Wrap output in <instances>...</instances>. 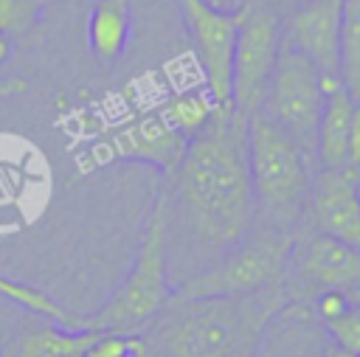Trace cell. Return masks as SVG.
<instances>
[{
	"instance_id": "cell-1",
	"label": "cell",
	"mask_w": 360,
	"mask_h": 357,
	"mask_svg": "<svg viewBox=\"0 0 360 357\" xmlns=\"http://www.w3.org/2000/svg\"><path fill=\"white\" fill-rule=\"evenodd\" d=\"M166 222L183 228L200 270L222 259L253 222L248 174V121L217 110L166 174ZM197 270V273H200Z\"/></svg>"
},
{
	"instance_id": "cell-2",
	"label": "cell",
	"mask_w": 360,
	"mask_h": 357,
	"mask_svg": "<svg viewBox=\"0 0 360 357\" xmlns=\"http://www.w3.org/2000/svg\"><path fill=\"white\" fill-rule=\"evenodd\" d=\"M287 306L284 290L250 295H174L138 335L141 357H256L259 343Z\"/></svg>"
},
{
	"instance_id": "cell-3",
	"label": "cell",
	"mask_w": 360,
	"mask_h": 357,
	"mask_svg": "<svg viewBox=\"0 0 360 357\" xmlns=\"http://www.w3.org/2000/svg\"><path fill=\"white\" fill-rule=\"evenodd\" d=\"M248 174L253 222L292 236L309 231L315 160L259 112L248 118Z\"/></svg>"
},
{
	"instance_id": "cell-4",
	"label": "cell",
	"mask_w": 360,
	"mask_h": 357,
	"mask_svg": "<svg viewBox=\"0 0 360 357\" xmlns=\"http://www.w3.org/2000/svg\"><path fill=\"white\" fill-rule=\"evenodd\" d=\"M166 264H169L166 191L163 183H158L132 267L112 290V295L98 306V312H93L84 320V329L110 332V335H141L174 295Z\"/></svg>"
},
{
	"instance_id": "cell-5",
	"label": "cell",
	"mask_w": 360,
	"mask_h": 357,
	"mask_svg": "<svg viewBox=\"0 0 360 357\" xmlns=\"http://www.w3.org/2000/svg\"><path fill=\"white\" fill-rule=\"evenodd\" d=\"M292 233L276 231L262 222H250L245 236L211 267L188 275L180 295H250L281 287L284 267L292 250Z\"/></svg>"
},
{
	"instance_id": "cell-6",
	"label": "cell",
	"mask_w": 360,
	"mask_h": 357,
	"mask_svg": "<svg viewBox=\"0 0 360 357\" xmlns=\"http://www.w3.org/2000/svg\"><path fill=\"white\" fill-rule=\"evenodd\" d=\"M256 112L315 160L318 121L323 112V76L307 56L281 48Z\"/></svg>"
},
{
	"instance_id": "cell-7",
	"label": "cell",
	"mask_w": 360,
	"mask_h": 357,
	"mask_svg": "<svg viewBox=\"0 0 360 357\" xmlns=\"http://www.w3.org/2000/svg\"><path fill=\"white\" fill-rule=\"evenodd\" d=\"M281 290L292 306H309L312 298L326 290H338L352 304H360V250L315 231L298 233L292 239Z\"/></svg>"
},
{
	"instance_id": "cell-8",
	"label": "cell",
	"mask_w": 360,
	"mask_h": 357,
	"mask_svg": "<svg viewBox=\"0 0 360 357\" xmlns=\"http://www.w3.org/2000/svg\"><path fill=\"white\" fill-rule=\"evenodd\" d=\"M236 14L239 22L231 59V101L233 112L248 121L262 104L281 51V17L262 3H242Z\"/></svg>"
},
{
	"instance_id": "cell-9",
	"label": "cell",
	"mask_w": 360,
	"mask_h": 357,
	"mask_svg": "<svg viewBox=\"0 0 360 357\" xmlns=\"http://www.w3.org/2000/svg\"><path fill=\"white\" fill-rule=\"evenodd\" d=\"M186 31L205 70V87L217 101V110L233 112L231 101V59L236 42V11H219L208 0H177Z\"/></svg>"
},
{
	"instance_id": "cell-10",
	"label": "cell",
	"mask_w": 360,
	"mask_h": 357,
	"mask_svg": "<svg viewBox=\"0 0 360 357\" xmlns=\"http://www.w3.org/2000/svg\"><path fill=\"white\" fill-rule=\"evenodd\" d=\"M343 0H307L281 17V48L307 56L323 79H338Z\"/></svg>"
},
{
	"instance_id": "cell-11",
	"label": "cell",
	"mask_w": 360,
	"mask_h": 357,
	"mask_svg": "<svg viewBox=\"0 0 360 357\" xmlns=\"http://www.w3.org/2000/svg\"><path fill=\"white\" fill-rule=\"evenodd\" d=\"M309 231L360 250V171L315 169L309 194Z\"/></svg>"
},
{
	"instance_id": "cell-12",
	"label": "cell",
	"mask_w": 360,
	"mask_h": 357,
	"mask_svg": "<svg viewBox=\"0 0 360 357\" xmlns=\"http://www.w3.org/2000/svg\"><path fill=\"white\" fill-rule=\"evenodd\" d=\"M186 143L188 141L180 132H174L172 124L158 110L127 121L112 132V141H110L112 157L149 163V166H158L163 174L174 171V166L186 152Z\"/></svg>"
},
{
	"instance_id": "cell-13",
	"label": "cell",
	"mask_w": 360,
	"mask_h": 357,
	"mask_svg": "<svg viewBox=\"0 0 360 357\" xmlns=\"http://www.w3.org/2000/svg\"><path fill=\"white\" fill-rule=\"evenodd\" d=\"M96 335L98 332L93 329H68L51 318L28 312L0 346V357H79Z\"/></svg>"
},
{
	"instance_id": "cell-14",
	"label": "cell",
	"mask_w": 360,
	"mask_h": 357,
	"mask_svg": "<svg viewBox=\"0 0 360 357\" xmlns=\"http://www.w3.org/2000/svg\"><path fill=\"white\" fill-rule=\"evenodd\" d=\"M354 101L340 79H323V112L315 138V169H346Z\"/></svg>"
},
{
	"instance_id": "cell-15",
	"label": "cell",
	"mask_w": 360,
	"mask_h": 357,
	"mask_svg": "<svg viewBox=\"0 0 360 357\" xmlns=\"http://www.w3.org/2000/svg\"><path fill=\"white\" fill-rule=\"evenodd\" d=\"M132 34L129 0H96L87 17V45L98 62H115Z\"/></svg>"
},
{
	"instance_id": "cell-16",
	"label": "cell",
	"mask_w": 360,
	"mask_h": 357,
	"mask_svg": "<svg viewBox=\"0 0 360 357\" xmlns=\"http://www.w3.org/2000/svg\"><path fill=\"white\" fill-rule=\"evenodd\" d=\"M338 79L352 96L354 107H360V0H343Z\"/></svg>"
},
{
	"instance_id": "cell-17",
	"label": "cell",
	"mask_w": 360,
	"mask_h": 357,
	"mask_svg": "<svg viewBox=\"0 0 360 357\" xmlns=\"http://www.w3.org/2000/svg\"><path fill=\"white\" fill-rule=\"evenodd\" d=\"M158 112L172 124L174 132H180L186 141H191L214 118L217 101L211 98L208 87H202V90H186V93H174Z\"/></svg>"
},
{
	"instance_id": "cell-18",
	"label": "cell",
	"mask_w": 360,
	"mask_h": 357,
	"mask_svg": "<svg viewBox=\"0 0 360 357\" xmlns=\"http://www.w3.org/2000/svg\"><path fill=\"white\" fill-rule=\"evenodd\" d=\"M0 298L22 306L31 315L51 318V320H56V323H62L68 329H84V318H76L68 306H62L56 298H51L45 290H39L34 284H22V281H14V278L0 275Z\"/></svg>"
},
{
	"instance_id": "cell-19",
	"label": "cell",
	"mask_w": 360,
	"mask_h": 357,
	"mask_svg": "<svg viewBox=\"0 0 360 357\" xmlns=\"http://www.w3.org/2000/svg\"><path fill=\"white\" fill-rule=\"evenodd\" d=\"M56 0H0V34L8 39L22 37L39 20V14Z\"/></svg>"
},
{
	"instance_id": "cell-20",
	"label": "cell",
	"mask_w": 360,
	"mask_h": 357,
	"mask_svg": "<svg viewBox=\"0 0 360 357\" xmlns=\"http://www.w3.org/2000/svg\"><path fill=\"white\" fill-rule=\"evenodd\" d=\"M323 329L332 337V343L360 357V304H349L335 320L323 323Z\"/></svg>"
},
{
	"instance_id": "cell-21",
	"label": "cell",
	"mask_w": 360,
	"mask_h": 357,
	"mask_svg": "<svg viewBox=\"0 0 360 357\" xmlns=\"http://www.w3.org/2000/svg\"><path fill=\"white\" fill-rule=\"evenodd\" d=\"M141 337L138 335H110L98 332L96 340L79 357H141Z\"/></svg>"
},
{
	"instance_id": "cell-22",
	"label": "cell",
	"mask_w": 360,
	"mask_h": 357,
	"mask_svg": "<svg viewBox=\"0 0 360 357\" xmlns=\"http://www.w3.org/2000/svg\"><path fill=\"white\" fill-rule=\"evenodd\" d=\"M20 93H25V82L0 73V98H11V96H20Z\"/></svg>"
},
{
	"instance_id": "cell-23",
	"label": "cell",
	"mask_w": 360,
	"mask_h": 357,
	"mask_svg": "<svg viewBox=\"0 0 360 357\" xmlns=\"http://www.w3.org/2000/svg\"><path fill=\"white\" fill-rule=\"evenodd\" d=\"M242 3H262V6L273 8L278 17H284L287 11H292L295 6H301V3H307V0H242Z\"/></svg>"
},
{
	"instance_id": "cell-24",
	"label": "cell",
	"mask_w": 360,
	"mask_h": 357,
	"mask_svg": "<svg viewBox=\"0 0 360 357\" xmlns=\"http://www.w3.org/2000/svg\"><path fill=\"white\" fill-rule=\"evenodd\" d=\"M8 56H11V39L6 34H0V67L8 62Z\"/></svg>"
}]
</instances>
